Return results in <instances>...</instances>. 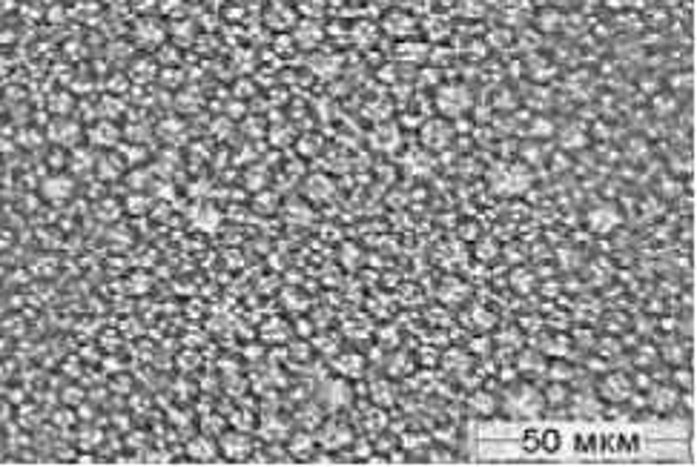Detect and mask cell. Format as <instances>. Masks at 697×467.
<instances>
[{
  "mask_svg": "<svg viewBox=\"0 0 697 467\" xmlns=\"http://www.w3.org/2000/svg\"><path fill=\"white\" fill-rule=\"evenodd\" d=\"M316 444H322L324 450H342L344 444H353V430L342 419H327V421L322 419Z\"/></svg>",
  "mask_w": 697,
  "mask_h": 467,
  "instance_id": "cell-1",
  "label": "cell"
},
{
  "mask_svg": "<svg viewBox=\"0 0 697 467\" xmlns=\"http://www.w3.org/2000/svg\"><path fill=\"white\" fill-rule=\"evenodd\" d=\"M219 453L227 461H247L250 456L256 453V444H253V439H250V436H244L241 430H232V433H221Z\"/></svg>",
  "mask_w": 697,
  "mask_h": 467,
  "instance_id": "cell-2",
  "label": "cell"
},
{
  "mask_svg": "<svg viewBox=\"0 0 697 467\" xmlns=\"http://www.w3.org/2000/svg\"><path fill=\"white\" fill-rule=\"evenodd\" d=\"M634 393L631 379L629 376H620V373H606L603 381L597 387V396L608 401V404H620V401H629V396Z\"/></svg>",
  "mask_w": 697,
  "mask_h": 467,
  "instance_id": "cell-3",
  "label": "cell"
},
{
  "mask_svg": "<svg viewBox=\"0 0 697 467\" xmlns=\"http://www.w3.org/2000/svg\"><path fill=\"white\" fill-rule=\"evenodd\" d=\"M646 393H649V396H646V404H651V410H654V413H660V416L671 413L674 407L680 404V390H677V387L651 384Z\"/></svg>",
  "mask_w": 697,
  "mask_h": 467,
  "instance_id": "cell-4",
  "label": "cell"
},
{
  "mask_svg": "<svg viewBox=\"0 0 697 467\" xmlns=\"http://www.w3.org/2000/svg\"><path fill=\"white\" fill-rule=\"evenodd\" d=\"M284 447H287V456L293 461H310L316 453V436L310 430H299V433H290L284 439Z\"/></svg>",
  "mask_w": 697,
  "mask_h": 467,
  "instance_id": "cell-5",
  "label": "cell"
},
{
  "mask_svg": "<svg viewBox=\"0 0 697 467\" xmlns=\"http://www.w3.org/2000/svg\"><path fill=\"white\" fill-rule=\"evenodd\" d=\"M184 453H187V459H192V461H216V459H219V441H212V439H207V436H196V439L187 441Z\"/></svg>",
  "mask_w": 697,
  "mask_h": 467,
  "instance_id": "cell-6",
  "label": "cell"
},
{
  "mask_svg": "<svg viewBox=\"0 0 697 467\" xmlns=\"http://www.w3.org/2000/svg\"><path fill=\"white\" fill-rule=\"evenodd\" d=\"M548 361L542 359L539 350H519L517 356V373H546Z\"/></svg>",
  "mask_w": 697,
  "mask_h": 467,
  "instance_id": "cell-7",
  "label": "cell"
},
{
  "mask_svg": "<svg viewBox=\"0 0 697 467\" xmlns=\"http://www.w3.org/2000/svg\"><path fill=\"white\" fill-rule=\"evenodd\" d=\"M468 413L482 416V419L494 416V413H496V399H494V393L474 390V393H471V399H468Z\"/></svg>",
  "mask_w": 697,
  "mask_h": 467,
  "instance_id": "cell-8",
  "label": "cell"
},
{
  "mask_svg": "<svg viewBox=\"0 0 697 467\" xmlns=\"http://www.w3.org/2000/svg\"><path fill=\"white\" fill-rule=\"evenodd\" d=\"M542 399H546V404L551 407H563L571 401V390H568V381H551L546 387V393H542Z\"/></svg>",
  "mask_w": 697,
  "mask_h": 467,
  "instance_id": "cell-9",
  "label": "cell"
},
{
  "mask_svg": "<svg viewBox=\"0 0 697 467\" xmlns=\"http://www.w3.org/2000/svg\"><path fill=\"white\" fill-rule=\"evenodd\" d=\"M261 436H264L267 441H273V439L284 441V439L290 436L287 421H284V419H276V416H267V419H264V424H261Z\"/></svg>",
  "mask_w": 697,
  "mask_h": 467,
  "instance_id": "cell-10",
  "label": "cell"
},
{
  "mask_svg": "<svg viewBox=\"0 0 697 467\" xmlns=\"http://www.w3.org/2000/svg\"><path fill=\"white\" fill-rule=\"evenodd\" d=\"M574 373H577V367L566 364V361H563V356H557V361H554V364H548V376H551V381H571V379H574Z\"/></svg>",
  "mask_w": 697,
  "mask_h": 467,
  "instance_id": "cell-11",
  "label": "cell"
},
{
  "mask_svg": "<svg viewBox=\"0 0 697 467\" xmlns=\"http://www.w3.org/2000/svg\"><path fill=\"white\" fill-rule=\"evenodd\" d=\"M637 350H634V361H637V367H646V370H651L654 364H657V359H660V353L651 347V344H634Z\"/></svg>",
  "mask_w": 697,
  "mask_h": 467,
  "instance_id": "cell-12",
  "label": "cell"
},
{
  "mask_svg": "<svg viewBox=\"0 0 697 467\" xmlns=\"http://www.w3.org/2000/svg\"><path fill=\"white\" fill-rule=\"evenodd\" d=\"M52 184L55 187H44V192L49 198H57L61 192H72V181H66V178H52Z\"/></svg>",
  "mask_w": 697,
  "mask_h": 467,
  "instance_id": "cell-13",
  "label": "cell"
},
{
  "mask_svg": "<svg viewBox=\"0 0 697 467\" xmlns=\"http://www.w3.org/2000/svg\"><path fill=\"white\" fill-rule=\"evenodd\" d=\"M674 381H677V390H691V373L683 364L674 367Z\"/></svg>",
  "mask_w": 697,
  "mask_h": 467,
  "instance_id": "cell-14",
  "label": "cell"
},
{
  "mask_svg": "<svg viewBox=\"0 0 697 467\" xmlns=\"http://www.w3.org/2000/svg\"><path fill=\"white\" fill-rule=\"evenodd\" d=\"M539 439H542V447H546V450H557V447H559V433H557V430L542 433Z\"/></svg>",
  "mask_w": 697,
  "mask_h": 467,
  "instance_id": "cell-15",
  "label": "cell"
}]
</instances>
